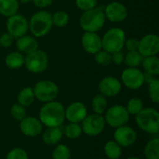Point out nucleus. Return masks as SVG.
Wrapping results in <instances>:
<instances>
[{"instance_id":"412c9836","label":"nucleus","mask_w":159,"mask_h":159,"mask_svg":"<svg viewBox=\"0 0 159 159\" xmlns=\"http://www.w3.org/2000/svg\"><path fill=\"white\" fill-rule=\"evenodd\" d=\"M24 59L22 53L18 51L10 52L5 59V63L9 69H20L24 65Z\"/></svg>"},{"instance_id":"a19ab883","label":"nucleus","mask_w":159,"mask_h":159,"mask_svg":"<svg viewBox=\"0 0 159 159\" xmlns=\"http://www.w3.org/2000/svg\"><path fill=\"white\" fill-rule=\"evenodd\" d=\"M35 7L39 8H46L52 5L53 0H32Z\"/></svg>"},{"instance_id":"dca6fc26","label":"nucleus","mask_w":159,"mask_h":159,"mask_svg":"<svg viewBox=\"0 0 159 159\" xmlns=\"http://www.w3.org/2000/svg\"><path fill=\"white\" fill-rule=\"evenodd\" d=\"M99 90L105 97H115L121 90V82L114 76H106L100 81Z\"/></svg>"},{"instance_id":"f03ea898","label":"nucleus","mask_w":159,"mask_h":159,"mask_svg":"<svg viewBox=\"0 0 159 159\" xmlns=\"http://www.w3.org/2000/svg\"><path fill=\"white\" fill-rule=\"evenodd\" d=\"M106 18L104 10L102 7H95L93 9L85 11L79 20L81 28L85 32L97 33L104 26Z\"/></svg>"},{"instance_id":"20e7f679","label":"nucleus","mask_w":159,"mask_h":159,"mask_svg":"<svg viewBox=\"0 0 159 159\" xmlns=\"http://www.w3.org/2000/svg\"><path fill=\"white\" fill-rule=\"evenodd\" d=\"M138 127L144 132L157 134L159 132V113L153 108H143L135 116Z\"/></svg>"},{"instance_id":"aec40b11","label":"nucleus","mask_w":159,"mask_h":159,"mask_svg":"<svg viewBox=\"0 0 159 159\" xmlns=\"http://www.w3.org/2000/svg\"><path fill=\"white\" fill-rule=\"evenodd\" d=\"M62 138V130L60 127L48 128L43 133L42 139L47 145H55Z\"/></svg>"},{"instance_id":"f8f14e48","label":"nucleus","mask_w":159,"mask_h":159,"mask_svg":"<svg viewBox=\"0 0 159 159\" xmlns=\"http://www.w3.org/2000/svg\"><path fill=\"white\" fill-rule=\"evenodd\" d=\"M138 51L144 57L157 56L159 52V37L155 34H148L139 40Z\"/></svg>"},{"instance_id":"6ab92c4d","label":"nucleus","mask_w":159,"mask_h":159,"mask_svg":"<svg viewBox=\"0 0 159 159\" xmlns=\"http://www.w3.org/2000/svg\"><path fill=\"white\" fill-rule=\"evenodd\" d=\"M16 47L20 53L29 54L38 49V42L37 40L30 35H23L21 37L17 38Z\"/></svg>"},{"instance_id":"58836bf2","label":"nucleus","mask_w":159,"mask_h":159,"mask_svg":"<svg viewBox=\"0 0 159 159\" xmlns=\"http://www.w3.org/2000/svg\"><path fill=\"white\" fill-rule=\"evenodd\" d=\"M124 47H126L128 51H133V50H138V47H139V40L131 37L129 39H126Z\"/></svg>"},{"instance_id":"393cba45","label":"nucleus","mask_w":159,"mask_h":159,"mask_svg":"<svg viewBox=\"0 0 159 159\" xmlns=\"http://www.w3.org/2000/svg\"><path fill=\"white\" fill-rule=\"evenodd\" d=\"M143 57L138 50L128 51V53L124 56V62L127 66L131 68H137L142 64Z\"/></svg>"},{"instance_id":"4be33fe9","label":"nucleus","mask_w":159,"mask_h":159,"mask_svg":"<svg viewBox=\"0 0 159 159\" xmlns=\"http://www.w3.org/2000/svg\"><path fill=\"white\" fill-rule=\"evenodd\" d=\"M142 65L146 74L157 76L159 75V59L157 56L144 57Z\"/></svg>"},{"instance_id":"5701e85b","label":"nucleus","mask_w":159,"mask_h":159,"mask_svg":"<svg viewBox=\"0 0 159 159\" xmlns=\"http://www.w3.org/2000/svg\"><path fill=\"white\" fill-rule=\"evenodd\" d=\"M18 0H0V14L5 17H10L18 13Z\"/></svg>"},{"instance_id":"7ed1b4c3","label":"nucleus","mask_w":159,"mask_h":159,"mask_svg":"<svg viewBox=\"0 0 159 159\" xmlns=\"http://www.w3.org/2000/svg\"><path fill=\"white\" fill-rule=\"evenodd\" d=\"M28 22L32 34L34 37H43L51 30L52 14L47 10H39L31 17Z\"/></svg>"},{"instance_id":"4468645a","label":"nucleus","mask_w":159,"mask_h":159,"mask_svg":"<svg viewBox=\"0 0 159 159\" xmlns=\"http://www.w3.org/2000/svg\"><path fill=\"white\" fill-rule=\"evenodd\" d=\"M103 10L105 18L111 22H120L128 17V9L126 6L117 1L109 3Z\"/></svg>"},{"instance_id":"473e14b6","label":"nucleus","mask_w":159,"mask_h":159,"mask_svg":"<svg viewBox=\"0 0 159 159\" xmlns=\"http://www.w3.org/2000/svg\"><path fill=\"white\" fill-rule=\"evenodd\" d=\"M53 159H70L71 151L64 144H58L52 152Z\"/></svg>"},{"instance_id":"7c9ffc66","label":"nucleus","mask_w":159,"mask_h":159,"mask_svg":"<svg viewBox=\"0 0 159 159\" xmlns=\"http://www.w3.org/2000/svg\"><path fill=\"white\" fill-rule=\"evenodd\" d=\"M69 22V15L65 11H56L52 14V23L53 25L62 28L66 26Z\"/></svg>"},{"instance_id":"79ce46f5","label":"nucleus","mask_w":159,"mask_h":159,"mask_svg":"<svg viewBox=\"0 0 159 159\" xmlns=\"http://www.w3.org/2000/svg\"><path fill=\"white\" fill-rule=\"evenodd\" d=\"M22 4H28L30 2H32V0H20Z\"/></svg>"},{"instance_id":"f704fd0d","label":"nucleus","mask_w":159,"mask_h":159,"mask_svg":"<svg viewBox=\"0 0 159 159\" xmlns=\"http://www.w3.org/2000/svg\"><path fill=\"white\" fill-rule=\"evenodd\" d=\"M10 114L14 119L18 121H21L26 116V110L24 106L20 105V103H16L13 104L12 107L10 108Z\"/></svg>"},{"instance_id":"cd10ccee","label":"nucleus","mask_w":159,"mask_h":159,"mask_svg":"<svg viewBox=\"0 0 159 159\" xmlns=\"http://www.w3.org/2000/svg\"><path fill=\"white\" fill-rule=\"evenodd\" d=\"M107 104H108L107 99L102 94L96 95L92 100L93 111L95 112V114H98V115H102L103 113H105L107 109Z\"/></svg>"},{"instance_id":"2eb2a0df","label":"nucleus","mask_w":159,"mask_h":159,"mask_svg":"<svg viewBox=\"0 0 159 159\" xmlns=\"http://www.w3.org/2000/svg\"><path fill=\"white\" fill-rule=\"evenodd\" d=\"M81 45L86 52L96 54L102 49V37L97 33L85 32L81 38Z\"/></svg>"},{"instance_id":"c85d7f7f","label":"nucleus","mask_w":159,"mask_h":159,"mask_svg":"<svg viewBox=\"0 0 159 159\" xmlns=\"http://www.w3.org/2000/svg\"><path fill=\"white\" fill-rule=\"evenodd\" d=\"M65 136L69 139H77L82 134V128L78 123H69L64 129Z\"/></svg>"},{"instance_id":"f257e3e1","label":"nucleus","mask_w":159,"mask_h":159,"mask_svg":"<svg viewBox=\"0 0 159 159\" xmlns=\"http://www.w3.org/2000/svg\"><path fill=\"white\" fill-rule=\"evenodd\" d=\"M65 119L64 106L55 101L46 102L39 111V120L48 128L60 127Z\"/></svg>"},{"instance_id":"72a5a7b5","label":"nucleus","mask_w":159,"mask_h":159,"mask_svg":"<svg viewBox=\"0 0 159 159\" xmlns=\"http://www.w3.org/2000/svg\"><path fill=\"white\" fill-rule=\"evenodd\" d=\"M94 55H95V61L102 66H107L112 63V54L103 49L100 50Z\"/></svg>"},{"instance_id":"ea45409f","label":"nucleus","mask_w":159,"mask_h":159,"mask_svg":"<svg viewBox=\"0 0 159 159\" xmlns=\"http://www.w3.org/2000/svg\"><path fill=\"white\" fill-rule=\"evenodd\" d=\"M124 53L122 52V50L115 52L112 54V62H114L116 65H120L124 62Z\"/></svg>"},{"instance_id":"c9c22d12","label":"nucleus","mask_w":159,"mask_h":159,"mask_svg":"<svg viewBox=\"0 0 159 159\" xmlns=\"http://www.w3.org/2000/svg\"><path fill=\"white\" fill-rule=\"evenodd\" d=\"M76 7L82 11H88L98 6V0H75Z\"/></svg>"},{"instance_id":"39448f33","label":"nucleus","mask_w":159,"mask_h":159,"mask_svg":"<svg viewBox=\"0 0 159 159\" xmlns=\"http://www.w3.org/2000/svg\"><path fill=\"white\" fill-rule=\"evenodd\" d=\"M125 41L126 34L124 30L118 27L111 28L102 37V49L113 54L123 49Z\"/></svg>"},{"instance_id":"a211bd4d","label":"nucleus","mask_w":159,"mask_h":159,"mask_svg":"<svg viewBox=\"0 0 159 159\" xmlns=\"http://www.w3.org/2000/svg\"><path fill=\"white\" fill-rule=\"evenodd\" d=\"M20 129L25 136L36 137L42 132L43 125L34 116H25L20 123Z\"/></svg>"},{"instance_id":"37998d69","label":"nucleus","mask_w":159,"mask_h":159,"mask_svg":"<svg viewBox=\"0 0 159 159\" xmlns=\"http://www.w3.org/2000/svg\"><path fill=\"white\" fill-rule=\"evenodd\" d=\"M128 159H141V158H139V157H129Z\"/></svg>"},{"instance_id":"bb28decb","label":"nucleus","mask_w":159,"mask_h":159,"mask_svg":"<svg viewBox=\"0 0 159 159\" xmlns=\"http://www.w3.org/2000/svg\"><path fill=\"white\" fill-rule=\"evenodd\" d=\"M34 101V91H33V89L30 88V87H27V88H24L22 89L19 95H18V102L24 106V107H27L29 105H31Z\"/></svg>"},{"instance_id":"2f4dec72","label":"nucleus","mask_w":159,"mask_h":159,"mask_svg":"<svg viewBox=\"0 0 159 159\" xmlns=\"http://www.w3.org/2000/svg\"><path fill=\"white\" fill-rule=\"evenodd\" d=\"M148 95L151 101L155 103L159 102V80L154 78L148 83Z\"/></svg>"},{"instance_id":"c756f323","label":"nucleus","mask_w":159,"mask_h":159,"mask_svg":"<svg viewBox=\"0 0 159 159\" xmlns=\"http://www.w3.org/2000/svg\"><path fill=\"white\" fill-rule=\"evenodd\" d=\"M126 109L129 115L136 116L143 109V102L139 98H131L128 102Z\"/></svg>"},{"instance_id":"6e6552de","label":"nucleus","mask_w":159,"mask_h":159,"mask_svg":"<svg viewBox=\"0 0 159 159\" xmlns=\"http://www.w3.org/2000/svg\"><path fill=\"white\" fill-rule=\"evenodd\" d=\"M105 123L112 128H119L126 125L129 120V114L125 106L114 105L109 109H106L105 116H103Z\"/></svg>"},{"instance_id":"ddd939ff","label":"nucleus","mask_w":159,"mask_h":159,"mask_svg":"<svg viewBox=\"0 0 159 159\" xmlns=\"http://www.w3.org/2000/svg\"><path fill=\"white\" fill-rule=\"evenodd\" d=\"M115 142L121 147H129L133 145L137 140L136 131L129 126H121L116 128L114 132Z\"/></svg>"},{"instance_id":"9d476101","label":"nucleus","mask_w":159,"mask_h":159,"mask_svg":"<svg viewBox=\"0 0 159 159\" xmlns=\"http://www.w3.org/2000/svg\"><path fill=\"white\" fill-rule=\"evenodd\" d=\"M81 123L82 132L88 136H98L103 131L106 124L104 117L98 114L87 116Z\"/></svg>"},{"instance_id":"b1692460","label":"nucleus","mask_w":159,"mask_h":159,"mask_svg":"<svg viewBox=\"0 0 159 159\" xmlns=\"http://www.w3.org/2000/svg\"><path fill=\"white\" fill-rule=\"evenodd\" d=\"M144 156L146 159H159V139L150 140L144 147Z\"/></svg>"},{"instance_id":"e433bc0d","label":"nucleus","mask_w":159,"mask_h":159,"mask_svg":"<svg viewBox=\"0 0 159 159\" xmlns=\"http://www.w3.org/2000/svg\"><path fill=\"white\" fill-rule=\"evenodd\" d=\"M6 159H29L27 153L21 148H14L9 151Z\"/></svg>"},{"instance_id":"0eeeda50","label":"nucleus","mask_w":159,"mask_h":159,"mask_svg":"<svg viewBox=\"0 0 159 159\" xmlns=\"http://www.w3.org/2000/svg\"><path fill=\"white\" fill-rule=\"evenodd\" d=\"M26 69L34 74L44 72L48 65V57L47 53L41 49H36L26 55L24 59Z\"/></svg>"},{"instance_id":"f3484780","label":"nucleus","mask_w":159,"mask_h":159,"mask_svg":"<svg viewBox=\"0 0 159 159\" xmlns=\"http://www.w3.org/2000/svg\"><path fill=\"white\" fill-rule=\"evenodd\" d=\"M87 116V107L80 102H73L65 109V118L71 123H80Z\"/></svg>"},{"instance_id":"4c0bfd02","label":"nucleus","mask_w":159,"mask_h":159,"mask_svg":"<svg viewBox=\"0 0 159 159\" xmlns=\"http://www.w3.org/2000/svg\"><path fill=\"white\" fill-rule=\"evenodd\" d=\"M13 41H14V38L8 33H5L0 35V47L2 48H7L11 47Z\"/></svg>"},{"instance_id":"a878e982","label":"nucleus","mask_w":159,"mask_h":159,"mask_svg":"<svg viewBox=\"0 0 159 159\" xmlns=\"http://www.w3.org/2000/svg\"><path fill=\"white\" fill-rule=\"evenodd\" d=\"M104 154L109 159H119L122 155L121 146L115 141H109L104 146Z\"/></svg>"},{"instance_id":"1a4fd4ad","label":"nucleus","mask_w":159,"mask_h":159,"mask_svg":"<svg viewBox=\"0 0 159 159\" xmlns=\"http://www.w3.org/2000/svg\"><path fill=\"white\" fill-rule=\"evenodd\" d=\"M29 30V22L26 18L16 13L7 18V31L13 38H19L26 34Z\"/></svg>"},{"instance_id":"423d86ee","label":"nucleus","mask_w":159,"mask_h":159,"mask_svg":"<svg viewBox=\"0 0 159 159\" xmlns=\"http://www.w3.org/2000/svg\"><path fill=\"white\" fill-rule=\"evenodd\" d=\"M34 98L42 102L54 101L59 94L58 86L50 80H41L37 82L33 89Z\"/></svg>"},{"instance_id":"9b49d317","label":"nucleus","mask_w":159,"mask_h":159,"mask_svg":"<svg viewBox=\"0 0 159 159\" xmlns=\"http://www.w3.org/2000/svg\"><path fill=\"white\" fill-rule=\"evenodd\" d=\"M122 83L129 89L137 90L144 84V74L138 68H126L121 75Z\"/></svg>"}]
</instances>
